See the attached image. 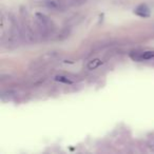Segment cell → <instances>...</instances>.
Returning a JSON list of instances; mask_svg holds the SVG:
<instances>
[{
    "label": "cell",
    "instance_id": "obj_1",
    "mask_svg": "<svg viewBox=\"0 0 154 154\" xmlns=\"http://www.w3.org/2000/svg\"><path fill=\"white\" fill-rule=\"evenodd\" d=\"M135 14H137L140 17H148L150 14V11L146 5H139L136 10H135Z\"/></svg>",
    "mask_w": 154,
    "mask_h": 154
},
{
    "label": "cell",
    "instance_id": "obj_4",
    "mask_svg": "<svg viewBox=\"0 0 154 154\" xmlns=\"http://www.w3.org/2000/svg\"><path fill=\"white\" fill-rule=\"evenodd\" d=\"M56 80H57V82H64V84H70V80H69L68 78H66V77H63V76H57V77H56Z\"/></svg>",
    "mask_w": 154,
    "mask_h": 154
},
{
    "label": "cell",
    "instance_id": "obj_2",
    "mask_svg": "<svg viewBox=\"0 0 154 154\" xmlns=\"http://www.w3.org/2000/svg\"><path fill=\"white\" fill-rule=\"evenodd\" d=\"M103 62L100 61L99 59H95V60H92L88 63V69L89 70H94V69L98 68L99 66H101Z\"/></svg>",
    "mask_w": 154,
    "mask_h": 154
},
{
    "label": "cell",
    "instance_id": "obj_3",
    "mask_svg": "<svg viewBox=\"0 0 154 154\" xmlns=\"http://www.w3.org/2000/svg\"><path fill=\"white\" fill-rule=\"evenodd\" d=\"M140 57L143 58V59H152V58H154V52H152V51L145 52V53L141 54Z\"/></svg>",
    "mask_w": 154,
    "mask_h": 154
}]
</instances>
